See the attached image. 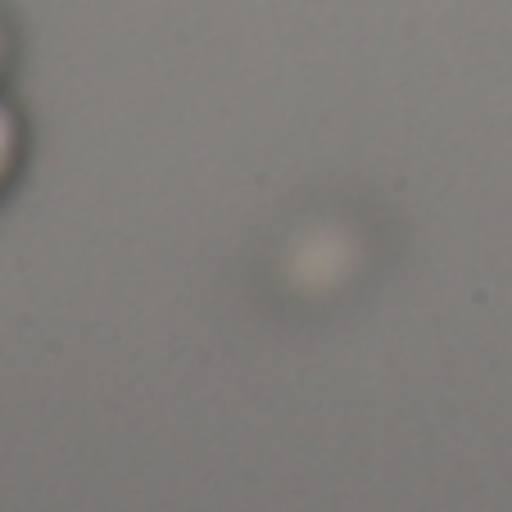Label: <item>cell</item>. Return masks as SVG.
Segmentation results:
<instances>
[{
	"instance_id": "obj_1",
	"label": "cell",
	"mask_w": 512,
	"mask_h": 512,
	"mask_svg": "<svg viewBox=\"0 0 512 512\" xmlns=\"http://www.w3.org/2000/svg\"><path fill=\"white\" fill-rule=\"evenodd\" d=\"M19 159H23V123H19V114L0 100V191L10 186Z\"/></svg>"
},
{
	"instance_id": "obj_2",
	"label": "cell",
	"mask_w": 512,
	"mask_h": 512,
	"mask_svg": "<svg viewBox=\"0 0 512 512\" xmlns=\"http://www.w3.org/2000/svg\"><path fill=\"white\" fill-rule=\"evenodd\" d=\"M0 59H5V32H0Z\"/></svg>"
}]
</instances>
